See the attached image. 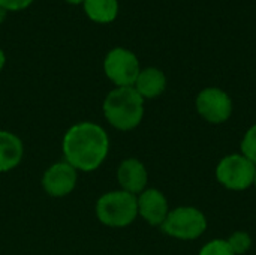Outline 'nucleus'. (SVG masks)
<instances>
[{
	"label": "nucleus",
	"instance_id": "obj_13",
	"mask_svg": "<svg viewBox=\"0 0 256 255\" xmlns=\"http://www.w3.org/2000/svg\"><path fill=\"white\" fill-rule=\"evenodd\" d=\"M84 12L94 23H112L118 15V0H86Z\"/></svg>",
	"mask_w": 256,
	"mask_h": 255
},
{
	"label": "nucleus",
	"instance_id": "obj_8",
	"mask_svg": "<svg viewBox=\"0 0 256 255\" xmlns=\"http://www.w3.org/2000/svg\"><path fill=\"white\" fill-rule=\"evenodd\" d=\"M78 182V171L66 161H58L50 165L42 174V189L46 195L62 198L75 189Z\"/></svg>",
	"mask_w": 256,
	"mask_h": 255
},
{
	"label": "nucleus",
	"instance_id": "obj_11",
	"mask_svg": "<svg viewBox=\"0 0 256 255\" xmlns=\"http://www.w3.org/2000/svg\"><path fill=\"white\" fill-rule=\"evenodd\" d=\"M24 158L22 140L10 132L0 129V173H9L15 170Z\"/></svg>",
	"mask_w": 256,
	"mask_h": 255
},
{
	"label": "nucleus",
	"instance_id": "obj_1",
	"mask_svg": "<svg viewBox=\"0 0 256 255\" xmlns=\"http://www.w3.org/2000/svg\"><path fill=\"white\" fill-rule=\"evenodd\" d=\"M62 150L64 161L76 171L92 173L108 158L110 137L106 131L94 122H78L64 132Z\"/></svg>",
	"mask_w": 256,
	"mask_h": 255
},
{
	"label": "nucleus",
	"instance_id": "obj_10",
	"mask_svg": "<svg viewBox=\"0 0 256 255\" xmlns=\"http://www.w3.org/2000/svg\"><path fill=\"white\" fill-rule=\"evenodd\" d=\"M117 182L120 189L140 195L144 189H147L148 173L146 165L136 158H126L120 162L117 168Z\"/></svg>",
	"mask_w": 256,
	"mask_h": 255
},
{
	"label": "nucleus",
	"instance_id": "obj_3",
	"mask_svg": "<svg viewBox=\"0 0 256 255\" xmlns=\"http://www.w3.org/2000/svg\"><path fill=\"white\" fill-rule=\"evenodd\" d=\"M94 210L100 224L111 228H124L138 218L136 195L123 189L105 192L98 198Z\"/></svg>",
	"mask_w": 256,
	"mask_h": 255
},
{
	"label": "nucleus",
	"instance_id": "obj_15",
	"mask_svg": "<svg viewBox=\"0 0 256 255\" xmlns=\"http://www.w3.org/2000/svg\"><path fill=\"white\" fill-rule=\"evenodd\" d=\"M240 150L243 156H246L256 165V123L252 125L243 135L240 143Z\"/></svg>",
	"mask_w": 256,
	"mask_h": 255
},
{
	"label": "nucleus",
	"instance_id": "obj_19",
	"mask_svg": "<svg viewBox=\"0 0 256 255\" xmlns=\"http://www.w3.org/2000/svg\"><path fill=\"white\" fill-rule=\"evenodd\" d=\"M6 14H8V11H6V9H3V8L0 6V24L4 21V18H6Z\"/></svg>",
	"mask_w": 256,
	"mask_h": 255
},
{
	"label": "nucleus",
	"instance_id": "obj_21",
	"mask_svg": "<svg viewBox=\"0 0 256 255\" xmlns=\"http://www.w3.org/2000/svg\"><path fill=\"white\" fill-rule=\"evenodd\" d=\"M254 186L256 188V171H255V179H254Z\"/></svg>",
	"mask_w": 256,
	"mask_h": 255
},
{
	"label": "nucleus",
	"instance_id": "obj_16",
	"mask_svg": "<svg viewBox=\"0 0 256 255\" xmlns=\"http://www.w3.org/2000/svg\"><path fill=\"white\" fill-rule=\"evenodd\" d=\"M198 255H236L230 248L228 242L224 239H213L206 243Z\"/></svg>",
	"mask_w": 256,
	"mask_h": 255
},
{
	"label": "nucleus",
	"instance_id": "obj_17",
	"mask_svg": "<svg viewBox=\"0 0 256 255\" xmlns=\"http://www.w3.org/2000/svg\"><path fill=\"white\" fill-rule=\"evenodd\" d=\"M34 0H0V6L3 9H6L8 12L9 11H22L26 8H28Z\"/></svg>",
	"mask_w": 256,
	"mask_h": 255
},
{
	"label": "nucleus",
	"instance_id": "obj_6",
	"mask_svg": "<svg viewBox=\"0 0 256 255\" xmlns=\"http://www.w3.org/2000/svg\"><path fill=\"white\" fill-rule=\"evenodd\" d=\"M104 72L116 87H132L141 72V66L135 53L123 47H116L105 56Z\"/></svg>",
	"mask_w": 256,
	"mask_h": 255
},
{
	"label": "nucleus",
	"instance_id": "obj_7",
	"mask_svg": "<svg viewBox=\"0 0 256 255\" xmlns=\"http://www.w3.org/2000/svg\"><path fill=\"white\" fill-rule=\"evenodd\" d=\"M198 114L212 125H220L232 116L234 104L231 96L219 87L202 89L195 99Z\"/></svg>",
	"mask_w": 256,
	"mask_h": 255
},
{
	"label": "nucleus",
	"instance_id": "obj_5",
	"mask_svg": "<svg viewBox=\"0 0 256 255\" xmlns=\"http://www.w3.org/2000/svg\"><path fill=\"white\" fill-rule=\"evenodd\" d=\"M256 165L242 153L222 158L216 167L218 182L230 191H244L254 186Z\"/></svg>",
	"mask_w": 256,
	"mask_h": 255
},
{
	"label": "nucleus",
	"instance_id": "obj_14",
	"mask_svg": "<svg viewBox=\"0 0 256 255\" xmlns=\"http://www.w3.org/2000/svg\"><path fill=\"white\" fill-rule=\"evenodd\" d=\"M230 248L236 255L246 254L252 248V237L246 231H236L226 239Z\"/></svg>",
	"mask_w": 256,
	"mask_h": 255
},
{
	"label": "nucleus",
	"instance_id": "obj_12",
	"mask_svg": "<svg viewBox=\"0 0 256 255\" xmlns=\"http://www.w3.org/2000/svg\"><path fill=\"white\" fill-rule=\"evenodd\" d=\"M135 90L142 96V99H156L166 89V75L159 68L150 66L141 69L138 78L134 84Z\"/></svg>",
	"mask_w": 256,
	"mask_h": 255
},
{
	"label": "nucleus",
	"instance_id": "obj_20",
	"mask_svg": "<svg viewBox=\"0 0 256 255\" xmlns=\"http://www.w3.org/2000/svg\"><path fill=\"white\" fill-rule=\"evenodd\" d=\"M64 2H68L70 5H80V3H84L86 0H64Z\"/></svg>",
	"mask_w": 256,
	"mask_h": 255
},
{
	"label": "nucleus",
	"instance_id": "obj_9",
	"mask_svg": "<svg viewBox=\"0 0 256 255\" xmlns=\"http://www.w3.org/2000/svg\"><path fill=\"white\" fill-rule=\"evenodd\" d=\"M136 201L138 216L153 227H160L164 224L170 213V204L162 191L156 188H147L136 195Z\"/></svg>",
	"mask_w": 256,
	"mask_h": 255
},
{
	"label": "nucleus",
	"instance_id": "obj_4",
	"mask_svg": "<svg viewBox=\"0 0 256 255\" xmlns=\"http://www.w3.org/2000/svg\"><path fill=\"white\" fill-rule=\"evenodd\" d=\"M206 215L194 206H180L170 210L166 219L160 225V230L177 240H195L200 239L207 230Z\"/></svg>",
	"mask_w": 256,
	"mask_h": 255
},
{
	"label": "nucleus",
	"instance_id": "obj_2",
	"mask_svg": "<svg viewBox=\"0 0 256 255\" xmlns=\"http://www.w3.org/2000/svg\"><path fill=\"white\" fill-rule=\"evenodd\" d=\"M105 120L117 131H132L142 122L144 99L135 87H116L104 99Z\"/></svg>",
	"mask_w": 256,
	"mask_h": 255
},
{
	"label": "nucleus",
	"instance_id": "obj_18",
	"mask_svg": "<svg viewBox=\"0 0 256 255\" xmlns=\"http://www.w3.org/2000/svg\"><path fill=\"white\" fill-rule=\"evenodd\" d=\"M4 63H6V56H4V51L0 48V72H2L3 68H4Z\"/></svg>",
	"mask_w": 256,
	"mask_h": 255
}]
</instances>
